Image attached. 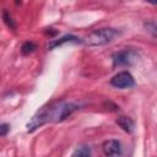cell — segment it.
Here are the masks:
<instances>
[{
  "label": "cell",
  "mask_w": 157,
  "mask_h": 157,
  "mask_svg": "<svg viewBox=\"0 0 157 157\" xmlns=\"http://www.w3.org/2000/svg\"><path fill=\"white\" fill-rule=\"evenodd\" d=\"M120 34V32L115 28H99L90 32L86 38L83 39L86 44L92 45V47H99L110 43L114 38H117Z\"/></svg>",
  "instance_id": "1"
},
{
  "label": "cell",
  "mask_w": 157,
  "mask_h": 157,
  "mask_svg": "<svg viewBox=\"0 0 157 157\" xmlns=\"http://www.w3.org/2000/svg\"><path fill=\"white\" fill-rule=\"evenodd\" d=\"M47 108L49 121H61L71 115L76 109H78V105L71 102H60L53 105H48Z\"/></svg>",
  "instance_id": "2"
},
{
  "label": "cell",
  "mask_w": 157,
  "mask_h": 157,
  "mask_svg": "<svg viewBox=\"0 0 157 157\" xmlns=\"http://www.w3.org/2000/svg\"><path fill=\"white\" fill-rule=\"evenodd\" d=\"M139 54L134 49H123L113 54V64L115 66H126L132 65L137 61Z\"/></svg>",
  "instance_id": "3"
},
{
  "label": "cell",
  "mask_w": 157,
  "mask_h": 157,
  "mask_svg": "<svg viewBox=\"0 0 157 157\" xmlns=\"http://www.w3.org/2000/svg\"><path fill=\"white\" fill-rule=\"evenodd\" d=\"M48 121H49V119H48V108L47 107H43L27 123V131L28 132H32L36 129H38L39 126H42L45 123H48Z\"/></svg>",
  "instance_id": "4"
},
{
  "label": "cell",
  "mask_w": 157,
  "mask_h": 157,
  "mask_svg": "<svg viewBox=\"0 0 157 157\" xmlns=\"http://www.w3.org/2000/svg\"><path fill=\"white\" fill-rule=\"evenodd\" d=\"M110 83L117 88H129V87L134 86L135 81L130 72L121 71V72L117 74L115 76H113V78L110 80Z\"/></svg>",
  "instance_id": "5"
},
{
  "label": "cell",
  "mask_w": 157,
  "mask_h": 157,
  "mask_svg": "<svg viewBox=\"0 0 157 157\" xmlns=\"http://www.w3.org/2000/svg\"><path fill=\"white\" fill-rule=\"evenodd\" d=\"M102 150L107 156H119L121 155V145L118 140H107L102 145Z\"/></svg>",
  "instance_id": "6"
},
{
  "label": "cell",
  "mask_w": 157,
  "mask_h": 157,
  "mask_svg": "<svg viewBox=\"0 0 157 157\" xmlns=\"http://www.w3.org/2000/svg\"><path fill=\"white\" fill-rule=\"evenodd\" d=\"M70 42L77 43V42H80V39H78L77 37L72 36V34H66V36L61 37L60 39L53 40V42H52V43L48 45V48H49V49H53V48H56V47H59V45H61V44H64V43H70Z\"/></svg>",
  "instance_id": "7"
},
{
  "label": "cell",
  "mask_w": 157,
  "mask_h": 157,
  "mask_svg": "<svg viewBox=\"0 0 157 157\" xmlns=\"http://www.w3.org/2000/svg\"><path fill=\"white\" fill-rule=\"evenodd\" d=\"M117 124L126 132H132L134 130V121L128 117H119L117 119Z\"/></svg>",
  "instance_id": "8"
},
{
  "label": "cell",
  "mask_w": 157,
  "mask_h": 157,
  "mask_svg": "<svg viewBox=\"0 0 157 157\" xmlns=\"http://www.w3.org/2000/svg\"><path fill=\"white\" fill-rule=\"evenodd\" d=\"M36 49H37V45H36V43H33V42H25V43L22 44V47H21V52H22V54H25V55L31 54V53L34 52Z\"/></svg>",
  "instance_id": "9"
},
{
  "label": "cell",
  "mask_w": 157,
  "mask_h": 157,
  "mask_svg": "<svg viewBox=\"0 0 157 157\" xmlns=\"http://www.w3.org/2000/svg\"><path fill=\"white\" fill-rule=\"evenodd\" d=\"M91 155V151H90V148L87 147V146H82V147H78L74 153H72V156H90Z\"/></svg>",
  "instance_id": "10"
},
{
  "label": "cell",
  "mask_w": 157,
  "mask_h": 157,
  "mask_svg": "<svg viewBox=\"0 0 157 157\" xmlns=\"http://www.w3.org/2000/svg\"><path fill=\"white\" fill-rule=\"evenodd\" d=\"M4 20H5V22H6V25L10 27V28H16V25H15V22H13V20H12V17L7 13V11H4Z\"/></svg>",
  "instance_id": "11"
},
{
  "label": "cell",
  "mask_w": 157,
  "mask_h": 157,
  "mask_svg": "<svg viewBox=\"0 0 157 157\" xmlns=\"http://www.w3.org/2000/svg\"><path fill=\"white\" fill-rule=\"evenodd\" d=\"M10 130L9 124H0V136H5Z\"/></svg>",
  "instance_id": "12"
},
{
  "label": "cell",
  "mask_w": 157,
  "mask_h": 157,
  "mask_svg": "<svg viewBox=\"0 0 157 157\" xmlns=\"http://www.w3.org/2000/svg\"><path fill=\"white\" fill-rule=\"evenodd\" d=\"M148 1H150V2H151V4H153V5H155V4H156V2H157V0H148Z\"/></svg>",
  "instance_id": "13"
}]
</instances>
